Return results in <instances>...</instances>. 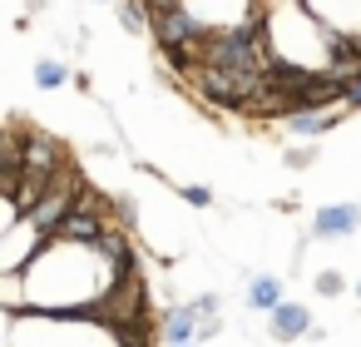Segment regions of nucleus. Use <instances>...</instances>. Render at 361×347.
Returning <instances> with one entry per match:
<instances>
[{"instance_id":"nucleus-21","label":"nucleus","mask_w":361,"mask_h":347,"mask_svg":"<svg viewBox=\"0 0 361 347\" xmlns=\"http://www.w3.org/2000/svg\"><path fill=\"white\" fill-rule=\"evenodd\" d=\"M178 199H183L188 208H208V204H213V189H203V184H183Z\"/></svg>"},{"instance_id":"nucleus-4","label":"nucleus","mask_w":361,"mask_h":347,"mask_svg":"<svg viewBox=\"0 0 361 347\" xmlns=\"http://www.w3.org/2000/svg\"><path fill=\"white\" fill-rule=\"evenodd\" d=\"M213 110H233V114H247V105H252V95H257V85H262V75H238V70H218V65H193L188 75H183Z\"/></svg>"},{"instance_id":"nucleus-25","label":"nucleus","mask_w":361,"mask_h":347,"mask_svg":"<svg viewBox=\"0 0 361 347\" xmlns=\"http://www.w3.org/2000/svg\"><path fill=\"white\" fill-rule=\"evenodd\" d=\"M25 11H30V16H40V11H45V0H25Z\"/></svg>"},{"instance_id":"nucleus-28","label":"nucleus","mask_w":361,"mask_h":347,"mask_svg":"<svg viewBox=\"0 0 361 347\" xmlns=\"http://www.w3.org/2000/svg\"><path fill=\"white\" fill-rule=\"evenodd\" d=\"M178 347H198V342H178Z\"/></svg>"},{"instance_id":"nucleus-5","label":"nucleus","mask_w":361,"mask_h":347,"mask_svg":"<svg viewBox=\"0 0 361 347\" xmlns=\"http://www.w3.org/2000/svg\"><path fill=\"white\" fill-rule=\"evenodd\" d=\"M149 35H154L159 55H169V50H193L198 55V40L208 30H203V20L188 6H169V11H154L149 16Z\"/></svg>"},{"instance_id":"nucleus-1","label":"nucleus","mask_w":361,"mask_h":347,"mask_svg":"<svg viewBox=\"0 0 361 347\" xmlns=\"http://www.w3.org/2000/svg\"><path fill=\"white\" fill-rule=\"evenodd\" d=\"M124 273H134V268H119L99 248V238L94 243L45 238L40 253L20 268L25 307L30 312H99Z\"/></svg>"},{"instance_id":"nucleus-10","label":"nucleus","mask_w":361,"mask_h":347,"mask_svg":"<svg viewBox=\"0 0 361 347\" xmlns=\"http://www.w3.org/2000/svg\"><path fill=\"white\" fill-rule=\"evenodd\" d=\"M312 332V307L307 302H277L272 312H267V337L272 342H297V337H307Z\"/></svg>"},{"instance_id":"nucleus-24","label":"nucleus","mask_w":361,"mask_h":347,"mask_svg":"<svg viewBox=\"0 0 361 347\" xmlns=\"http://www.w3.org/2000/svg\"><path fill=\"white\" fill-rule=\"evenodd\" d=\"M6 337H11V312L0 307V347H6Z\"/></svg>"},{"instance_id":"nucleus-19","label":"nucleus","mask_w":361,"mask_h":347,"mask_svg":"<svg viewBox=\"0 0 361 347\" xmlns=\"http://www.w3.org/2000/svg\"><path fill=\"white\" fill-rule=\"evenodd\" d=\"M312 288H317L322 298H341V293H346V278H341L336 268H322V273L312 278Z\"/></svg>"},{"instance_id":"nucleus-12","label":"nucleus","mask_w":361,"mask_h":347,"mask_svg":"<svg viewBox=\"0 0 361 347\" xmlns=\"http://www.w3.org/2000/svg\"><path fill=\"white\" fill-rule=\"evenodd\" d=\"M104 228H109V213H99V208H70V213H65V223L55 228V238H70V243H94Z\"/></svg>"},{"instance_id":"nucleus-2","label":"nucleus","mask_w":361,"mask_h":347,"mask_svg":"<svg viewBox=\"0 0 361 347\" xmlns=\"http://www.w3.org/2000/svg\"><path fill=\"white\" fill-rule=\"evenodd\" d=\"M149 327H114L99 312H11L6 347H134Z\"/></svg>"},{"instance_id":"nucleus-26","label":"nucleus","mask_w":361,"mask_h":347,"mask_svg":"<svg viewBox=\"0 0 361 347\" xmlns=\"http://www.w3.org/2000/svg\"><path fill=\"white\" fill-rule=\"evenodd\" d=\"M351 293H356V302H361V278H356V283H351Z\"/></svg>"},{"instance_id":"nucleus-27","label":"nucleus","mask_w":361,"mask_h":347,"mask_svg":"<svg viewBox=\"0 0 361 347\" xmlns=\"http://www.w3.org/2000/svg\"><path fill=\"white\" fill-rule=\"evenodd\" d=\"M94 6H114V0H94Z\"/></svg>"},{"instance_id":"nucleus-13","label":"nucleus","mask_w":361,"mask_h":347,"mask_svg":"<svg viewBox=\"0 0 361 347\" xmlns=\"http://www.w3.org/2000/svg\"><path fill=\"white\" fill-rule=\"evenodd\" d=\"M198 307L193 302H173L169 312H164V322H159V337L169 342V347H178V342H193L198 337Z\"/></svg>"},{"instance_id":"nucleus-16","label":"nucleus","mask_w":361,"mask_h":347,"mask_svg":"<svg viewBox=\"0 0 361 347\" xmlns=\"http://www.w3.org/2000/svg\"><path fill=\"white\" fill-rule=\"evenodd\" d=\"M30 80H35V90H60V85H70V65L55 60V55H45V60H35Z\"/></svg>"},{"instance_id":"nucleus-18","label":"nucleus","mask_w":361,"mask_h":347,"mask_svg":"<svg viewBox=\"0 0 361 347\" xmlns=\"http://www.w3.org/2000/svg\"><path fill=\"white\" fill-rule=\"evenodd\" d=\"M282 164H287V169H312V164H317V144H307V139H297V144H287V154H282Z\"/></svg>"},{"instance_id":"nucleus-23","label":"nucleus","mask_w":361,"mask_h":347,"mask_svg":"<svg viewBox=\"0 0 361 347\" xmlns=\"http://www.w3.org/2000/svg\"><path fill=\"white\" fill-rule=\"evenodd\" d=\"M169 6H183V0H144V11L154 16V11H169Z\"/></svg>"},{"instance_id":"nucleus-22","label":"nucleus","mask_w":361,"mask_h":347,"mask_svg":"<svg viewBox=\"0 0 361 347\" xmlns=\"http://www.w3.org/2000/svg\"><path fill=\"white\" fill-rule=\"evenodd\" d=\"M16 218H20V208H16V199H11V194H0V233H6V228H11Z\"/></svg>"},{"instance_id":"nucleus-20","label":"nucleus","mask_w":361,"mask_h":347,"mask_svg":"<svg viewBox=\"0 0 361 347\" xmlns=\"http://www.w3.org/2000/svg\"><path fill=\"white\" fill-rule=\"evenodd\" d=\"M336 95H341V110H346V114H356V110H361V75L341 80V85H336Z\"/></svg>"},{"instance_id":"nucleus-15","label":"nucleus","mask_w":361,"mask_h":347,"mask_svg":"<svg viewBox=\"0 0 361 347\" xmlns=\"http://www.w3.org/2000/svg\"><path fill=\"white\" fill-rule=\"evenodd\" d=\"M243 298H247L252 312H272V307L282 302V278H277V273H252L247 288H243Z\"/></svg>"},{"instance_id":"nucleus-8","label":"nucleus","mask_w":361,"mask_h":347,"mask_svg":"<svg viewBox=\"0 0 361 347\" xmlns=\"http://www.w3.org/2000/svg\"><path fill=\"white\" fill-rule=\"evenodd\" d=\"M326 35H361V0H302Z\"/></svg>"},{"instance_id":"nucleus-11","label":"nucleus","mask_w":361,"mask_h":347,"mask_svg":"<svg viewBox=\"0 0 361 347\" xmlns=\"http://www.w3.org/2000/svg\"><path fill=\"white\" fill-rule=\"evenodd\" d=\"M183 6L203 20V30H223V25H243L257 0H183Z\"/></svg>"},{"instance_id":"nucleus-14","label":"nucleus","mask_w":361,"mask_h":347,"mask_svg":"<svg viewBox=\"0 0 361 347\" xmlns=\"http://www.w3.org/2000/svg\"><path fill=\"white\" fill-rule=\"evenodd\" d=\"M20 184V129H0V194L16 199Z\"/></svg>"},{"instance_id":"nucleus-3","label":"nucleus","mask_w":361,"mask_h":347,"mask_svg":"<svg viewBox=\"0 0 361 347\" xmlns=\"http://www.w3.org/2000/svg\"><path fill=\"white\" fill-rule=\"evenodd\" d=\"M198 60H203V65H218V70H238V75H267V70H272L262 35L247 30V25L208 30V35L198 40Z\"/></svg>"},{"instance_id":"nucleus-7","label":"nucleus","mask_w":361,"mask_h":347,"mask_svg":"<svg viewBox=\"0 0 361 347\" xmlns=\"http://www.w3.org/2000/svg\"><path fill=\"white\" fill-rule=\"evenodd\" d=\"M40 243H45V233H40V228L20 213L6 233H0V273H20V268L40 253Z\"/></svg>"},{"instance_id":"nucleus-6","label":"nucleus","mask_w":361,"mask_h":347,"mask_svg":"<svg viewBox=\"0 0 361 347\" xmlns=\"http://www.w3.org/2000/svg\"><path fill=\"white\" fill-rule=\"evenodd\" d=\"M341 119H346L341 100H317V105H297V110H287L277 124H282L292 139H307V144H317V139H326V134H331Z\"/></svg>"},{"instance_id":"nucleus-9","label":"nucleus","mask_w":361,"mask_h":347,"mask_svg":"<svg viewBox=\"0 0 361 347\" xmlns=\"http://www.w3.org/2000/svg\"><path fill=\"white\" fill-rule=\"evenodd\" d=\"M361 233V204H322L312 213V238L336 243V238H356Z\"/></svg>"},{"instance_id":"nucleus-17","label":"nucleus","mask_w":361,"mask_h":347,"mask_svg":"<svg viewBox=\"0 0 361 347\" xmlns=\"http://www.w3.org/2000/svg\"><path fill=\"white\" fill-rule=\"evenodd\" d=\"M114 20H119V30H129V35H149L144 0H114Z\"/></svg>"}]
</instances>
